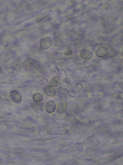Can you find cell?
Listing matches in <instances>:
<instances>
[{"label":"cell","instance_id":"ba28073f","mask_svg":"<svg viewBox=\"0 0 123 165\" xmlns=\"http://www.w3.org/2000/svg\"><path fill=\"white\" fill-rule=\"evenodd\" d=\"M107 52L106 48L103 47H100L97 49L96 54L99 57H103L107 55Z\"/></svg>","mask_w":123,"mask_h":165},{"label":"cell","instance_id":"7a4b0ae2","mask_svg":"<svg viewBox=\"0 0 123 165\" xmlns=\"http://www.w3.org/2000/svg\"><path fill=\"white\" fill-rule=\"evenodd\" d=\"M52 41L50 38H46L42 39L40 42L41 47L44 49H47L52 46Z\"/></svg>","mask_w":123,"mask_h":165},{"label":"cell","instance_id":"6da1fadb","mask_svg":"<svg viewBox=\"0 0 123 165\" xmlns=\"http://www.w3.org/2000/svg\"><path fill=\"white\" fill-rule=\"evenodd\" d=\"M9 97L11 101L16 103H20L22 100L21 95L17 90L11 91Z\"/></svg>","mask_w":123,"mask_h":165},{"label":"cell","instance_id":"52a82bcc","mask_svg":"<svg viewBox=\"0 0 123 165\" xmlns=\"http://www.w3.org/2000/svg\"><path fill=\"white\" fill-rule=\"evenodd\" d=\"M66 127H56L53 128L51 131L53 134H63L67 132Z\"/></svg>","mask_w":123,"mask_h":165},{"label":"cell","instance_id":"8fae6325","mask_svg":"<svg viewBox=\"0 0 123 165\" xmlns=\"http://www.w3.org/2000/svg\"><path fill=\"white\" fill-rule=\"evenodd\" d=\"M73 51L71 50H69L65 52L64 53L65 55L66 56H69L71 55L72 54Z\"/></svg>","mask_w":123,"mask_h":165},{"label":"cell","instance_id":"3957f363","mask_svg":"<svg viewBox=\"0 0 123 165\" xmlns=\"http://www.w3.org/2000/svg\"><path fill=\"white\" fill-rule=\"evenodd\" d=\"M56 107V104L54 102L52 101H49L46 103L45 109L48 113L51 114L54 112Z\"/></svg>","mask_w":123,"mask_h":165},{"label":"cell","instance_id":"30bf717a","mask_svg":"<svg viewBox=\"0 0 123 165\" xmlns=\"http://www.w3.org/2000/svg\"><path fill=\"white\" fill-rule=\"evenodd\" d=\"M33 101L36 102H40L43 100V97L42 95L39 93L34 94L33 96Z\"/></svg>","mask_w":123,"mask_h":165},{"label":"cell","instance_id":"8992f818","mask_svg":"<svg viewBox=\"0 0 123 165\" xmlns=\"http://www.w3.org/2000/svg\"><path fill=\"white\" fill-rule=\"evenodd\" d=\"M44 91L45 93L51 97L55 96L56 94V91L53 87L51 86H47L44 88Z\"/></svg>","mask_w":123,"mask_h":165},{"label":"cell","instance_id":"277c9868","mask_svg":"<svg viewBox=\"0 0 123 165\" xmlns=\"http://www.w3.org/2000/svg\"><path fill=\"white\" fill-rule=\"evenodd\" d=\"M67 107V103L66 101L64 100L60 101L57 103V111L60 113H63L66 110Z\"/></svg>","mask_w":123,"mask_h":165},{"label":"cell","instance_id":"5b68a950","mask_svg":"<svg viewBox=\"0 0 123 165\" xmlns=\"http://www.w3.org/2000/svg\"><path fill=\"white\" fill-rule=\"evenodd\" d=\"M80 55L81 58L85 60L91 59L93 56V54L89 50L84 49L81 51Z\"/></svg>","mask_w":123,"mask_h":165},{"label":"cell","instance_id":"9c48e42d","mask_svg":"<svg viewBox=\"0 0 123 165\" xmlns=\"http://www.w3.org/2000/svg\"><path fill=\"white\" fill-rule=\"evenodd\" d=\"M60 78L58 76H55L51 80V83L53 87H57L59 86L61 83Z\"/></svg>","mask_w":123,"mask_h":165}]
</instances>
